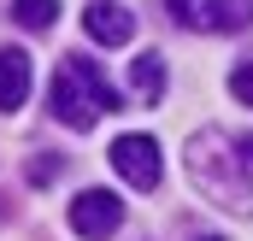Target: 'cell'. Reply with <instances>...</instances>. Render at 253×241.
Listing matches in <instances>:
<instances>
[{
	"mask_svg": "<svg viewBox=\"0 0 253 241\" xmlns=\"http://www.w3.org/2000/svg\"><path fill=\"white\" fill-rule=\"evenodd\" d=\"M47 100H53V118H59L65 129H94V118H100V112H124L118 88L106 82V71L88 59V53H71V59L53 71Z\"/></svg>",
	"mask_w": 253,
	"mask_h": 241,
	"instance_id": "6da1fadb",
	"label": "cell"
},
{
	"mask_svg": "<svg viewBox=\"0 0 253 241\" xmlns=\"http://www.w3.org/2000/svg\"><path fill=\"white\" fill-rule=\"evenodd\" d=\"M189 177L194 188L206 194V200H218L224 212H253V182H248V165H242V153H230V141L218 135V129H200L189 141Z\"/></svg>",
	"mask_w": 253,
	"mask_h": 241,
	"instance_id": "7a4b0ae2",
	"label": "cell"
},
{
	"mask_svg": "<svg viewBox=\"0 0 253 241\" xmlns=\"http://www.w3.org/2000/svg\"><path fill=\"white\" fill-rule=\"evenodd\" d=\"M112 171H118L129 188H159V177H165L159 141H153V135H118V141H112Z\"/></svg>",
	"mask_w": 253,
	"mask_h": 241,
	"instance_id": "3957f363",
	"label": "cell"
},
{
	"mask_svg": "<svg viewBox=\"0 0 253 241\" xmlns=\"http://www.w3.org/2000/svg\"><path fill=\"white\" fill-rule=\"evenodd\" d=\"M118 224H124V200H118L112 188H83V194L71 200V230L83 241H106Z\"/></svg>",
	"mask_w": 253,
	"mask_h": 241,
	"instance_id": "277c9868",
	"label": "cell"
},
{
	"mask_svg": "<svg viewBox=\"0 0 253 241\" xmlns=\"http://www.w3.org/2000/svg\"><path fill=\"white\" fill-rule=\"evenodd\" d=\"M83 24H88V36H94V41H106V47H124L129 36H135V18H129L118 0H88Z\"/></svg>",
	"mask_w": 253,
	"mask_h": 241,
	"instance_id": "5b68a950",
	"label": "cell"
},
{
	"mask_svg": "<svg viewBox=\"0 0 253 241\" xmlns=\"http://www.w3.org/2000/svg\"><path fill=\"white\" fill-rule=\"evenodd\" d=\"M30 53L24 47H0V112H18L30 100Z\"/></svg>",
	"mask_w": 253,
	"mask_h": 241,
	"instance_id": "8992f818",
	"label": "cell"
},
{
	"mask_svg": "<svg viewBox=\"0 0 253 241\" xmlns=\"http://www.w3.org/2000/svg\"><path fill=\"white\" fill-rule=\"evenodd\" d=\"M194 30H253V0H200Z\"/></svg>",
	"mask_w": 253,
	"mask_h": 241,
	"instance_id": "52a82bcc",
	"label": "cell"
},
{
	"mask_svg": "<svg viewBox=\"0 0 253 241\" xmlns=\"http://www.w3.org/2000/svg\"><path fill=\"white\" fill-rule=\"evenodd\" d=\"M129 88H135L141 106H153V100L165 94V59H159V53H141V59L129 65Z\"/></svg>",
	"mask_w": 253,
	"mask_h": 241,
	"instance_id": "ba28073f",
	"label": "cell"
},
{
	"mask_svg": "<svg viewBox=\"0 0 253 241\" xmlns=\"http://www.w3.org/2000/svg\"><path fill=\"white\" fill-rule=\"evenodd\" d=\"M12 18H18L24 30H53V18H59V0H12Z\"/></svg>",
	"mask_w": 253,
	"mask_h": 241,
	"instance_id": "9c48e42d",
	"label": "cell"
},
{
	"mask_svg": "<svg viewBox=\"0 0 253 241\" xmlns=\"http://www.w3.org/2000/svg\"><path fill=\"white\" fill-rule=\"evenodd\" d=\"M230 94H236L242 106H253V59H248V65H236V71H230Z\"/></svg>",
	"mask_w": 253,
	"mask_h": 241,
	"instance_id": "30bf717a",
	"label": "cell"
},
{
	"mask_svg": "<svg viewBox=\"0 0 253 241\" xmlns=\"http://www.w3.org/2000/svg\"><path fill=\"white\" fill-rule=\"evenodd\" d=\"M165 6H171V18H177V24H189V30H194V12H200V0H165Z\"/></svg>",
	"mask_w": 253,
	"mask_h": 241,
	"instance_id": "8fae6325",
	"label": "cell"
},
{
	"mask_svg": "<svg viewBox=\"0 0 253 241\" xmlns=\"http://www.w3.org/2000/svg\"><path fill=\"white\" fill-rule=\"evenodd\" d=\"M236 153H242V165H253V135H242V141H236Z\"/></svg>",
	"mask_w": 253,
	"mask_h": 241,
	"instance_id": "7c38bea8",
	"label": "cell"
},
{
	"mask_svg": "<svg viewBox=\"0 0 253 241\" xmlns=\"http://www.w3.org/2000/svg\"><path fill=\"white\" fill-rule=\"evenodd\" d=\"M200 241H218V236H200Z\"/></svg>",
	"mask_w": 253,
	"mask_h": 241,
	"instance_id": "4fadbf2b",
	"label": "cell"
}]
</instances>
